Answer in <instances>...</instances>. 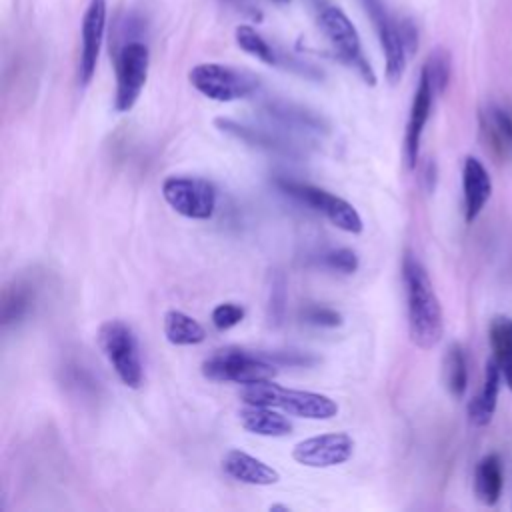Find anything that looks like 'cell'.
I'll return each instance as SVG.
<instances>
[{
    "label": "cell",
    "instance_id": "obj_6",
    "mask_svg": "<svg viewBox=\"0 0 512 512\" xmlns=\"http://www.w3.org/2000/svg\"><path fill=\"white\" fill-rule=\"evenodd\" d=\"M274 186L282 194L296 200L298 204L322 214L330 224H334L342 232L360 234L364 230L358 210L348 200H344L320 186H314V184L302 182V180H294L288 176L274 178Z\"/></svg>",
    "mask_w": 512,
    "mask_h": 512
},
{
    "label": "cell",
    "instance_id": "obj_3",
    "mask_svg": "<svg viewBox=\"0 0 512 512\" xmlns=\"http://www.w3.org/2000/svg\"><path fill=\"white\" fill-rule=\"evenodd\" d=\"M308 2H310L312 12H314L318 28L322 30V34L326 36V40L334 48L336 56L346 66L354 68L366 84L374 86L376 84V74H374L368 58L364 56L360 36L356 32L352 20L346 16V12L330 0H308Z\"/></svg>",
    "mask_w": 512,
    "mask_h": 512
},
{
    "label": "cell",
    "instance_id": "obj_31",
    "mask_svg": "<svg viewBox=\"0 0 512 512\" xmlns=\"http://www.w3.org/2000/svg\"><path fill=\"white\" fill-rule=\"evenodd\" d=\"M268 360L282 366H314L318 362V356L312 352H300V350H278V352H264Z\"/></svg>",
    "mask_w": 512,
    "mask_h": 512
},
{
    "label": "cell",
    "instance_id": "obj_28",
    "mask_svg": "<svg viewBox=\"0 0 512 512\" xmlns=\"http://www.w3.org/2000/svg\"><path fill=\"white\" fill-rule=\"evenodd\" d=\"M318 262L324 268L340 274H354L360 266V258L352 248H330L320 254Z\"/></svg>",
    "mask_w": 512,
    "mask_h": 512
},
{
    "label": "cell",
    "instance_id": "obj_23",
    "mask_svg": "<svg viewBox=\"0 0 512 512\" xmlns=\"http://www.w3.org/2000/svg\"><path fill=\"white\" fill-rule=\"evenodd\" d=\"M504 484V472H502V460L498 454H486L480 458L474 470V490L482 504L494 506L500 498Z\"/></svg>",
    "mask_w": 512,
    "mask_h": 512
},
{
    "label": "cell",
    "instance_id": "obj_10",
    "mask_svg": "<svg viewBox=\"0 0 512 512\" xmlns=\"http://www.w3.org/2000/svg\"><path fill=\"white\" fill-rule=\"evenodd\" d=\"M150 52L144 42H126L116 54V92L114 110L130 112L138 102L148 78Z\"/></svg>",
    "mask_w": 512,
    "mask_h": 512
},
{
    "label": "cell",
    "instance_id": "obj_25",
    "mask_svg": "<svg viewBox=\"0 0 512 512\" xmlns=\"http://www.w3.org/2000/svg\"><path fill=\"white\" fill-rule=\"evenodd\" d=\"M490 346L492 358L502 372V380L512 390V318L496 316L490 322Z\"/></svg>",
    "mask_w": 512,
    "mask_h": 512
},
{
    "label": "cell",
    "instance_id": "obj_1",
    "mask_svg": "<svg viewBox=\"0 0 512 512\" xmlns=\"http://www.w3.org/2000/svg\"><path fill=\"white\" fill-rule=\"evenodd\" d=\"M402 282L406 294L410 340L418 348L430 350L440 342L444 334V316L432 280L424 264L412 252H406L402 258Z\"/></svg>",
    "mask_w": 512,
    "mask_h": 512
},
{
    "label": "cell",
    "instance_id": "obj_15",
    "mask_svg": "<svg viewBox=\"0 0 512 512\" xmlns=\"http://www.w3.org/2000/svg\"><path fill=\"white\" fill-rule=\"evenodd\" d=\"M434 94L436 92H434L428 76L420 70L418 86H416V92H414V98H412V106H410V114H408V122H406V132H404V158H406V166L410 170H414L416 164H418L420 140H422L424 126L430 118Z\"/></svg>",
    "mask_w": 512,
    "mask_h": 512
},
{
    "label": "cell",
    "instance_id": "obj_29",
    "mask_svg": "<svg viewBox=\"0 0 512 512\" xmlns=\"http://www.w3.org/2000/svg\"><path fill=\"white\" fill-rule=\"evenodd\" d=\"M300 320L316 328H338L344 324V316L338 310L322 304H306L300 308Z\"/></svg>",
    "mask_w": 512,
    "mask_h": 512
},
{
    "label": "cell",
    "instance_id": "obj_16",
    "mask_svg": "<svg viewBox=\"0 0 512 512\" xmlns=\"http://www.w3.org/2000/svg\"><path fill=\"white\" fill-rule=\"evenodd\" d=\"M464 220L472 224L492 196V178L476 156H466L462 164Z\"/></svg>",
    "mask_w": 512,
    "mask_h": 512
},
{
    "label": "cell",
    "instance_id": "obj_32",
    "mask_svg": "<svg viewBox=\"0 0 512 512\" xmlns=\"http://www.w3.org/2000/svg\"><path fill=\"white\" fill-rule=\"evenodd\" d=\"M68 372V386L72 390H76L78 394H88V392H96V380L92 378V374L78 364H72L66 368Z\"/></svg>",
    "mask_w": 512,
    "mask_h": 512
},
{
    "label": "cell",
    "instance_id": "obj_17",
    "mask_svg": "<svg viewBox=\"0 0 512 512\" xmlns=\"http://www.w3.org/2000/svg\"><path fill=\"white\" fill-rule=\"evenodd\" d=\"M222 470L232 480L250 484V486H272L280 480V474L276 468L238 448H232L224 454Z\"/></svg>",
    "mask_w": 512,
    "mask_h": 512
},
{
    "label": "cell",
    "instance_id": "obj_34",
    "mask_svg": "<svg viewBox=\"0 0 512 512\" xmlns=\"http://www.w3.org/2000/svg\"><path fill=\"white\" fill-rule=\"evenodd\" d=\"M226 2H230V4H234V6H238V8H242V10L250 8V6H248L250 0H226Z\"/></svg>",
    "mask_w": 512,
    "mask_h": 512
},
{
    "label": "cell",
    "instance_id": "obj_33",
    "mask_svg": "<svg viewBox=\"0 0 512 512\" xmlns=\"http://www.w3.org/2000/svg\"><path fill=\"white\" fill-rule=\"evenodd\" d=\"M282 302H284V288H282V280H280V284H272V294H270V308H272L274 322H280L282 306H284Z\"/></svg>",
    "mask_w": 512,
    "mask_h": 512
},
{
    "label": "cell",
    "instance_id": "obj_14",
    "mask_svg": "<svg viewBox=\"0 0 512 512\" xmlns=\"http://www.w3.org/2000/svg\"><path fill=\"white\" fill-rule=\"evenodd\" d=\"M106 30V0H90L82 18V46L78 60L80 86H88L98 64Z\"/></svg>",
    "mask_w": 512,
    "mask_h": 512
},
{
    "label": "cell",
    "instance_id": "obj_13",
    "mask_svg": "<svg viewBox=\"0 0 512 512\" xmlns=\"http://www.w3.org/2000/svg\"><path fill=\"white\" fill-rule=\"evenodd\" d=\"M260 112L270 124L280 126L290 132L320 134V136L330 132V122L320 112H316L304 104H298V102H290V100H282V98H268L260 104Z\"/></svg>",
    "mask_w": 512,
    "mask_h": 512
},
{
    "label": "cell",
    "instance_id": "obj_35",
    "mask_svg": "<svg viewBox=\"0 0 512 512\" xmlns=\"http://www.w3.org/2000/svg\"><path fill=\"white\" fill-rule=\"evenodd\" d=\"M274 2H278V4H286V2H290V0H274Z\"/></svg>",
    "mask_w": 512,
    "mask_h": 512
},
{
    "label": "cell",
    "instance_id": "obj_26",
    "mask_svg": "<svg viewBox=\"0 0 512 512\" xmlns=\"http://www.w3.org/2000/svg\"><path fill=\"white\" fill-rule=\"evenodd\" d=\"M442 378L446 390L454 398H462L466 388H468V364H466V354L464 348L456 342H452L446 348L444 360H442Z\"/></svg>",
    "mask_w": 512,
    "mask_h": 512
},
{
    "label": "cell",
    "instance_id": "obj_4",
    "mask_svg": "<svg viewBox=\"0 0 512 512\" xmlns=\"http://www.w3.org/2000/svg\"><path fill=\"white\" fill-rule=\"evenodd\" d=\"M372 26L378 34L384 58H386V78L390 84H396L404 70L410 54L418 46V34L412 22L396 20L382 0H360Z\"/></svg>",
    "mask_w": 512,
    "mask_h": 512
},
{
    "label": "cell",
    "instance_id": "obj_24",
    "mask_svg": "<svg viewBox=\"0 0 512 512\" xmlns=\"http://www.w3.org/2000/svg\"><path fill=\"white\" fill-rule=\"evenodd\" d=\"M164 336L174 346H196L206 340L204 326L182 310H168L162 320Z\"/></svg>",
    "mask_w": 512,
    "mask_h": 512
},
{
    "label": "cell",
    "instance_id": "obj_18",
    "mask_svg": "<svg viewBox=\"0 0 512 512\" xmlns=\"http://www.w3.org/2000/svg\"><path fill=\"white\" fill-rule=\"evenodd\" d=\"M480 134L498 160L512 158V116L506 108L488 104L480 112Z\"/></svg>",
    "mask_w": 512,
    "mask_h": 512
},
{
    "label": "cell",
    "instance_id": "obj_7",
    "mask_svg": "<svg viewBox=\"0 0 512 512\" xmlns=\"http://www.w3.org/2000/svg\"><path fill=\"white\" fill-rule=\"evenodd\" d=\"M202 374L214 382H236V384H254L272 380L278 370L264 352H250L244 348H222L212 352L202 362Z\"/></svg>",
    "mask_w": 512,
    "mask_h": 512
},
{
    "label": "cell",
    "instance_id": "obj_8",
    "mask_svg": "<svg viewBox=\"0 0 512 512\" xmlns=\"http://www.w3.org/2000/svg\"><path fill=\"white\" fill-rule=\"evenodd\" d=\"M188 80L202 96L216 102L242 100L260 88V80L252 72L218 62L196 64L188 72Z\"/></svg>",
    "mask_w": 512,
    "mask_h": 512
},
{
    "label": "cell",
    "instance_id": "obj_9",
    "mask_svg": "<svg viewBox=\"0 0 512 512\" xmlns=\"http://www.w3.org/2000/svg\"><path fill=\"white\" fill-rule=\"evenodd\" d=\"M162 198L184 218L210 220L216 210L218 190L200 176H168L162 182Z\"/></svg>",
    "mask_w": 512,
    "mask_h": 512
},
{
    "label": "cell",
    "instance_id": "obj_5",
    "mask_svg": "<svg viewBox=\"0 0 512 512\" xmlns=\"http://www.w3.org/2000/svg\"><path fill=\"white\" fill-rule=\"evenodd\" d=\"M96 340L120 382L132 390L140 388L144 382V364L134 330L124 320L112 318L100 324Z\"/></svg>",
    "mask_w": 512,
    "mask_h": 512
},
{
    "label": "cell",
    "instance_id": "obj_19",
    "mask_svg": "<svg viewBox=\"0 0 512 512\" xmlns=\"http://www.w3.org/2000/svg\"><path fill=\"white\" fill-rule=\"evenodd\" d=\"M234 34H236V44H238L244 52H248V54H252L254 58L262 60L264 64H268V66H284V68H290V70H298L300 74H306V76H316L314 72H308V70H310L308 66H302L300 62H296V60H292V58L280 54V52H278L266 38H262L252 26L240 24Z\"/></svg>",
    "mask_w": 512,
    "mask_h": 512
},
{
    "label": "cell",
    "instance_id": "obj_22",
    "mask_svg": "<svg viewBox=\"0 0 512 512\" xmlns=\"http://www.w3.org/2000/svg\"><path fill=\"white\" fill-rule=\"evenodd\" d=\"M500 382H502V372H500L498 364L494 362V358H490L486 362L482 388L468 404V418L474 426L490 424V420L494 416V410H496V402H498Z\"/></svg>",
    "mask_w": 512,
    "mask_h": 512
},
{
    "label": "cell",
    "instance_id": "obj_30",
    "mask_svg": "<svg viewBox=\"0 0 512 512\" xmlns=\"http://www.w3.org/2000/svg\"><path fill=\"white\" fill-rule=\"evenodd\" d=\"M246 316V308L238 302H222L218 306H214L210 318L216 330H230L236 324H240Z\"/></svg>",
    "mask_w": 512,
    "mask_h": 512
},
{
    "label": "cell",
    "instance_id": "obj_2",
    "mask_svg": "<svg viewBox=\"0 0 512 512\" xmlns=\"http://www.w3.org/2000/svg\"><path fill=\"white\" fill-rule=\"evenodd\" d=\"M244 404L278 408L286 414L308 418V420H330L338 414V404L326 394L310 390H294L274 384L272 380L246 384L240 390Z\"/></svg>",
    "mask_w": 512,
    "mask_h": 512
},
{
    "label": "cell",
    "instance_id": "obj_21",
    "mask_svg": "<svg viewBox=\"0 0 512 512\" xmlns=\"http://www.w3.org/2000/svg\"><path fill=\"white\" fill-rule=\"evenodd\" d=\"M238 418H240L242 428L256 436L280 438V436H288L292 432V422L284 414H280L268 406L246 404L238 412Z\"/></svg>",
    "mask_w": 512,
    "mask_h": 512
},
{
    "label": "cell",
    "instance_id": "obj_12",
    "mask_svg": "<svg viewBox=\"0 0 512 512\" xmlns=\"http://www.w3.org/2000/svg\"><path fill=\"white\" fill-rule=\"evenodd\" d=\"M354 454V440L346 432H328L300 440L292 458L308 468H332L348 462Z\"/></svg>",
    "mask_w": 512,
    "mask_h": 512
},
{
    "label": "cell",
    "instance_id": "obj_11",
    "mask_svg": "<svg viewBox=\"0 0 512 512\" xmlns=\"http://www.w3.org/2000/svg\"><path fill=\"white\" fill-rule=\"evenodd\" d=\"M214 126L220 132H224L226 136H230L238 142H244L252 148L274 154V156L300 160V158H306V154H308V150L298 140H294L292 136H288V134H284V132H280L278 128H272V126L264 128V126L238 122V120H232V118H216Z\"/></svg>",
    "mask_w": 512,
    "mask_h": 512
},
{
    "label": "cell",
    "instance_id": "obj_27",
    "mask_svg": "<svg viewBox=\"0 0 512 512\" xmlns=\"http://www.w3.org/2000/svg\"><path fill=\"white\" fill-rule=\"evenodd\" d=\"M422 72L428 76L432 88L436 94H442L446 84H448V78H450V58L444 50H434L426 64L422 66Z\"/></svg>",
    "mask_w": 512,
    "mask_h": 512
},
{
    "label": "cell",
    "instance_id": "obj_20",
    "mask_svg": "<svg viewBox=\"0 0 512 512\" xmlns=\"http://www.w3.org/2000/svg\"><path fill=\"white\" fill-rule=\"evenodd\" d=\"M36 286L28 278H14L12 284H8L2 292V310H0V320L2 326H16L22 320L30 316L36 304Z\"/></svg>",
    "mask_w": 512,
    "mask_h": 512
}]
</instances>
